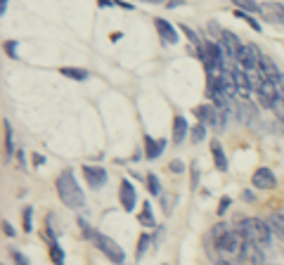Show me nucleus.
Returning a JSON list of instances; mask_svg holds the SVG:
<instances>
[{
  "instance_id": "33",
  "label": "nucleus",
  "mask_w": 284,
  "mask_h": 265,
  "mask_svg": "<svg viewBox=\"0 0 284 265\" xmlns=\"http://www.w3.org/2000/svg\"><path fill=\"white\" fill-rule=\"evenodd\" d=\"M5 50H7V54H10L12 60H19V54H17V41H10L5 45Z\"/></svg>"
},
{
  "instance_id": "10",
  "label": "nucleus",
  "mask_w": 284,
  "mask_h": 265,
  "mask_svg": "<svg viewBox=\"0 0 284 265\" xmlns=\"http://www.w3.org/2000/svg\"><path fill=\"white\" fill-rule=\"evenodd\" d=\"M118 199H121V204H123V211H135V206H138V194H135V187H133L131 180H121Z\"/></svg>"
},
{
  "instance_id": "15",
  "label": "nucleus",
  "mask_w": 284,
  "mask_h": 265,
  "mask_svg": "<svg viewBox=\"0 0 284 265\" xmlns=\"http://www.w3.org/2000/svg\"><path fill=\"white\" fill-rule=\"evenodd\" d=\"M166 147V140H154L152 135H145V154L147 159H156Z\"/></svg>"
},
{
  "instance_id": "32",
  "label": "nucleus",
  "mask_w": 284,
  "mask_h": 265,
  "mask_svg": "<svg viewBox=\"0 0 284 265\" xmlns=\"http://www.w3.org/2000/svg\"><path fill=\"white\" fill-rule=\"evenodd\" d=\"M182 31H185V34H187V38H190V41L194 43V45H199V48H204V43H201V38H199V36H197V34H194L192 28H187V26H182Z\"/></svg>"
},
{
  "instance_id": "22",
  "label": "nucleus",
  "mask_w": 284,
  "mask_h": 265,
  "mask_svg": "<svg viewBox=\"0 0 284 265\" xmlns=\"http://www.w3.org/2000/svg\"><path fill=\"white\" fill-rule=\"evenodd\" d=\"M50 258H52L55 265H64V251H62V246L57 244V239L50 242Z\"/></svg>"
},
{
  "instance_id": "5",
  "label": "nucleus",
  "mask_w": 284,
  "mask_h": 265,
  "mask_svg": "<svg viewBox=\"0 0 284 265\" xmlns=\"http://www.w3.org/2000/svg\"><path fill=\"white\" fill-rule=\"evenodd\" d=\"M258 62H261V50L256 45L246 43L242 52H239V57H237V64L242 67V71H254V69H258Z\"/></svg>"
},
{
  "instance_id": "26",
  "label": "nucleus",
  "mask_w": 284,
  "mask_h": 265,
  "mask_svg": "<svg viewBox=\"0 0 284 265\" xmlns=\"http://www.w3.org/2000/svg\"><path fill=\"white\" fill-rule=\"evenodd\" d=\"M147 190H149V194H154V197H159V194H161L159 178L154 175V173H149V175H147Z\"/></svg>"
},
{
  "instance_id": "14",
  "label": "nucleus",
  "mask_w": 284,
  "mask_h": 265,
  "mask_svg": "<svg viewBox=\"0 0 284 265\" xmlns=\"http://www.w3.org/2000/svg\"><path fill=\"white\" fill-rule=\"evenodd\" d=\"M258 69H261V74H263V78H268V81H279V71H277V64L268 57V54H261V62H258Z\"/></svg>"
},
{
  "instance_id": "16",
  "label": "nucleus",
  "mask_w": 284,
  "mask_h": 265,
  "mask_svg": "<svg viewBox=\"0 0 284 265\" xmlns=\"http://www.w3.org/2000/svg\"><path fill=\"white\" fill-rule=\"evenodd\" d=\"M232 76H235V83H237V93H239L242 97H249L251 83H249V76H246V71H242V69H232Z\"/></svg>"
},
{
  "instance_id": "17",
  "label": "nucleus",
  "mask_w": 284,
  "mask_h": 265,
  "mask_svg": "<svg viewBox=\"0 0 284 265\" xmlns=\"http://www.w3.org/2000/svg\"><path fill=\"white\" fill-rule=\"evenodd\" d=\"M194 114H197V119H199L201 126H213V121H215V107H211V104H201V107L194 109Z\"/></svg>"
},
{
  "instance_id": "8",
  "label": "nucleus",
  "mask_w": 284,
  "mask_h": 265,
  "mask_svg": "<svg viewBox=\"0 0 284 265\" xmlns=\"http://www.w3.org/2000/svg\"><path fill=\"white\" fill-rule=\"evenodd\" d=\"M279 95H282V93H279V85L275 81H268V78H265V81L261 83V88H258V97H261V104H263V107L272 109V104H275V100H277Z\"/></svg>"
},
{
  "instance_id": "39",
  "label": "nucleus",
  "mask_w": 284,
  "mask_h": 265,
  "mask_svg": "<svg viewBox=\"0 0 284 265\" xmlns=\"http://www.w3.org/2000/svg\"><path fill=\"white\" fill-rule=\"evenodd\" d=\"M43 161H45V159H43V157H41V154H36V157H34V163H36V166H41V163H43Z\"/></svg>"
},
{
  "instance_id": "13",
  "label": "nucleus",
  "mask_w": 284,
  "mask_h": 265,
  "mask_svg": "<svg viewBox=\"0 0 284 265\" xmlns=\"http://www.w3.org/2000/svg\"><path fill=\"white\" fill-rule=\"evenodd\" d=\"M154 24H156V31H159L161 41H166L168 45H173V43H178V31H175L173 26H171V21L166 19H154Z\"/></svg>"
},
{
  "instance_id": "34",
  "label": "nucleus",
  "mask_w": 284,
  "mask_h": 265,
  "mask_svg": "<svg viewBox=\"0 0 284 265\" xmlns=\"http://www.w3.org/2000/svg\"><path fill=\"white\" fill-rule=\"evenodd\" d=\"M230 204H232V199H230V197H223L220 199V206H218V216H223V213L228 211Z\"/></svg>"
},
{
  "instance_id": "40",
  "label": "nucleus",
  "mask_w": 284,
  "mask_h": 265,
  "mask_svg": "<svg viewBox=\"0 0 284 265\" xmlns=\"http://www.w3.org/2000/svg\"><path fill=\"white\" fill-rule=\"evenodd\" d=\"M215 265H230V263H228V260H218V263H215Z\"/></svg>"
},
{
  "instance_id": "12",
  "label": "nucleus",
  "mask_w": 284,
  "mask_h": 265,
  "mask_svg": "<svg viewBox=\"0 0 284 265\" xmlns=\"http://www.w3.org/2000/svg\"><path fill=\"white\" fill-rule=\"evenodd\" d=\"M83 175H85V180H88L90 187H102V185L107 183V170H104L102 166H85Z\"/></svg>"
},
{
  "instance_id": "9",
  "label": "nucleus",
  "mask_w": 284,
  "mask_h": 265,
  "mask_svg": "<svg viewBox=\"0 0 284 265\" xmlns=\"http://www.w3.org/2000/svg\"><path fill=\"white\" fill-rule=\"evenodd\" d=\"M251 185L256 190H272L277 185V178H275V173L270 168H256V173L251 175Z\"/></svg>"
},
{
  "instance_id": "11",
  "label": "nucleus",
  "mask_w": 284,
  "mask_h": 265,
  "mask_svg": "<svg viewBox=\"0 0 284 265\" xmlns=\"http://www.w3.org/2000/svg\"><path fill=\"white\" fill-rule=\"evenodd\" d=\"M261 14L272 24H284V5H279V3H263Z\"/></svg>"
},
{
  "instance_id": "4",
  "label": "nucleus",
  "mask_w": 284,
  "mask_h": 265,
  "mask_svg": "<svg viewBox=\"0 0 284 265\" xmlns=\"http://www.w3.org/2000/svg\"><path fill=\"white\" fill-rule=\"evenodd\" d=\"M213 239H215V246H218L223 253L239 256V251H242V244H244L242 232L230 230L228 225H223V223L215 225V227H213Z\"/></svg>"
},
{
  "instance_id": "23",
  "label": "nucleus",
  "mask_w": 284,
  "mask_h": 265,
  "mask_svg": "<svg viewBox=\"0 0 284 265\" xmlns=\"http://www.w3.org/2000/svg\"><path fill=\"white\" fill-rule=\"evenodd\" d=\"M5 154L7 159L14 157V142H12V126H10V121H5Z\"/></svg>"
},
{
  "instance_id": "6",
  "label": "nucleus",
  "mask_w": 284,
  "mask_h": 265,
  "mask_svg": "<svg viewBox=\"0 0 284 265\" xmlns=\"http://www.w3.org/2000/svg\"><path fill=\"white\" fill-rule=\"evenodd\" d=\"M237 260H239V265H263V249H258L256 244H251V242L244 239Z\"/></svg>"
},
{
  "instance_id": "28",
  "label": "nucleus",
  "mask_w": 284,
  "mask_h": 265,
  "mask_svg": "<svg viewBox=\"0 0 284 265\" xmlns=\"http://www.w3.org/2000/svg\"><path fill=\"white\" fill-rule=\"evenodd\" d=\"M21 218H24V230H26V232L34 230V209H31V206H26V209H24Z\"/></svg>"
},
{
  "instance_id": "35",
  "label": "nucleus",
  "mask_w": 284,
  "mask_h": 265,
  "mask_svg": "<svg viewBox=\"0 0 284 265\" xmlns=\"http://www.w3.org/2000/svg\"><path fill=\"white\" fill-rule=\"evenodd\" d=\"M197 180H199V163H192V187H197Z\"/></svg>"
},
{
  "instance_id": "18",
  "label": "nucleus",
  "mask_w": 284,
  "mask_h": 265,
  "mask_svg": "<svg viewBox=\"0 0 284 265\" xmlns=\"http://www.w3.org/2000/svg\"><path fill=\"white\" fill-rule=\"evenodd\" d=\"M211 154H213V163L218 166V170H228V157H225V152H223V144L218 140L211 142Z\"/></svg>"
},
{
  "instance_id": "29",
  "label": "nucleus",
  "mask_w": 284,
  "mask_h": 265,
  "mask_svg": "<svg viewBox=\"0 0 284 265\" xmlns=\"http://www.w3.org/2000/svg\"><path fill=\"white\" fill-rule=\"evenodd\" d=\"M10 256H12L14 265H31V263H28V258L19 251V249H10Z\"/></svg>"
},
{
  "instance_id": "36",
  "label": "nucleus",
  "mask_w": 284,
  "mask_h": 265,
  "mask_svg": "<svg viewBox=\"0 0 284 265\" xmlns=\"http://www.w3.org/2000/svg\"><path fill=\"white\" fill-rule=\"evenodd\" d=\"M171 170H175V173H182L185 170V166H182V161H171V166H168Z\"/></svg>"
},
{
  "instance_id": "21",
  "label": "nucleus",
  "mask_w": 284,
  "mask_h": 265,
  "mask_svg": "<svg viewBox=\"0 0 284 265\" xmlns=\"http://www.w3.org/2000/svg\"><path fill=\"white\" fill-rule=\"evenodd\" d=\"M59 71H62V76H67V78H74V81H85V78H88V71H83V69L62 67Z\"/></svg>"
},
{
  "instance_id": "20",
  "label": "nucleus",
  "mask_w": 284,
  "mask_h": 265,
  "mask_svg": "<svg viewBox=\"0 0 284 265\" xmlns=\"http://www.w3.org/2000/svg\"><path fill=\"white\" fill-rule=\"evenodd\" d=\"M265 223L270 225L272 232H277L279 237L284 239V213L282 211H272L270 216H268V220H265Z\"/></svg>"
},
{
  "instance_id": "25",
  "label": "nucleus",
  "mask_w": 284,
  "mask_h": 265,
  "mask_svg": "<svg viewBox=\"0 0 284 265\" xmlns=\"http://www.w3.org/2000/svg\"><path fill=\"white\" fill-rule=\"evenodd\" d=\"M140 223L145 225V227H154V216H152V206H149V201H145V204H142Z\"/></svg>"
},
{
  "instance_id": "31",
  "label": "nucleus",
  "mask_w": 284,
  "mask_h": 265,
  "mask_svg": "<svg viewBox=\"0 0 284 265\" xmlns=\"http://www.w3.org/2000/svg\"><path fill=\"white\" fill-rule=\"evenodd\" d=\"M204 137H206V126H201V123H197V126L192 128V140H194V142H201Z\"/></svg>"
},
{
  "instance_id": "24",
  "label": "nucleus",
  "mask_w": 284,
  "mask_h": 265,
  "mask_svg": "<svg viewBox=\"0 0 284 265\" xmlns=\"http://www.w3.org/2000/svg\"><path fill=\"white\" fill-rule=\"evenodd\" d=\"M235 7L237 12H261V5H256V3H251V0H235Z\"/></svg>"
},
{
  "instance_id": "38",
  "label": "nucleus",
  "mask_w": 284,
  "mask_h": 265,
  "mask_svg": "<svg viewBox=\"0 0 284 265\" xmlns=\"http://www.w3.org/2000/svg\"><path fill=\"white\" fill-rule=\"evenodd\" d=\"M277 85H279V93L284 95V74H279V81H277Z\"/></svg>"
},
{
  "instance_id": "37",
  "label": "nucleus",
  "mask_w": 284,
  "mask_h": 265,
  "mask_svg": "<svg viewBox=\"0 0 284 265\" xmlns=\"http://www.w3.org/2000/svg\"><path fill=\"white\" fill-rule=\"evenodd\" d=\"M3 232H5L7 237H14V227H12V225H10V223H7V220H5V223H3Z\"/></svg>"
},
{
  "instance_id": "30",
  "label": "nucleus",
  "mask_w": 284,
  "mask_h": 265,
  "mask_svg": "<svg viewBox=\"0 0 284 265\" xmlns=\"http://www.w3.org/2000/svg\"><path fill=\"white\" fill-rule=\"evenodd\" d=\"M272 111H275V116H277L279 121H284V95H279L277 100H275V104H272Z\"/></svg>"
},
{
  "instance_id": "1",
  "label": "nucleus",
  "mask_w": 284,
  "mask_h": 265,
  "mask_svg": "<svg viewBox=\"0 0 284 265\" xmlns=\"http://www.w3.org/2000/svg\"><path fill=\"white\" fill-rule=\"evenodd\" d=\"M78 225H81V230H83V237L88 239V242H92V244L100 249V251L107 256V258L111 260V263H123L125 260V256H123V249L114 242L111 237H107V234H102V232H97V230H92L90 225L85 223L83 218H78Z\"/></svg>"
},
{
  "instance_id": "27",
  "label": "nucleus",
  "mask_w": 284,
  "mask_h": 265,
  "mask_svg": "<svg viewBox=\"0 0 284 265\" xmlns=\"http://www.w3.org/2000/svg\"><path fill=\"white\" fill-rule=\"evenodd\" d=\"M149 242H152V239H149V234H142V237L138 239V253H135V258H138V260H142V256L147 253V249H149Z\"/></svg>"
},
{
  "instance_id": "2",
  "label": "nucleus",
  "mask_w": 284,
  "mask_h": 265,
  "mask_svg": "<svg viewBox=\"0 0 284 265\" xmlns=\"http://www.w3.org/2000/svg\"><path fill=\"white\" fill-rule=\"evenodd\" d=\"M57 194L62 199V204L67 209H83L85 206V197H83V190H81V185L76 183V178L71 170H62V175L57 178Z\"/></svg>"
},
{
  "instance_id": "19",
  "label": "nucleus",
  "mask_w": 284,
  "mask_h": 265,
  "mask_svg": "<svg viewBox=\"0 0 284 265\" xmlns=\"http://www.w3.org/2000/svg\"><path fill=\"white\" fill-rule=\"evenodd\" d=\"M187 135V121H185V116H175L173 119V142L180 144Z\"/></svg>"
},
{
  "instance_id": "7",
  "label": "nucleus",
  "mask_w": 284,
  "mask_h": 265,
  "mask_svg": "<svg viewBox=\"0 0 284 265\" xmlns=\"http://www.w3.org/2000/svg\"><path fill=\"white\" fill-rule=\"evenodd\" d=\"M220 45H223V50H225V54H228V60H235L237 62V57H239V52H242V43H239V36H235L232 31H223L220 34Z\"/></svg>"
},
{
  "instance_id": "3",
  "label": "nucleus",
  "mask_w": 284,
  "mask_h": 265,
  "mask_svg": "<svg viewBox=\"0 0 284 265\" xmlns=\"http://www.w3.org/2000/svg\"><path fill=\"white\" fill-rule=\"evenodd\" d=\"M239 232L242 237L251 244H256L258 249H270V239H272V230L270 225L261 220V218H242L239 220Z\"/></svg>"
}]
</instances>
